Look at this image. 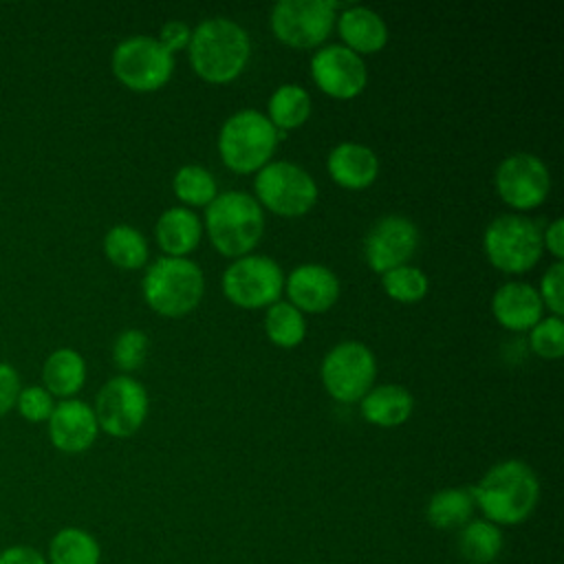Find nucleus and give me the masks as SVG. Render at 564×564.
Wrapping results in <instances>:
<instances>
[{
	"label": "nucleus",
	"instance_id": "obj_1",
	"mask_svg": "<svg viewBox=\"0 0 564 564\" xmlns=\"http://www.w3.org/2000/svg\"><path fill=\"white\" fill-rule=\"evenodd\" d=\"M476 509L496 527H516L531 518L540 500V480L529 463L507 458L491 465L471 487Z\"/></svg>",
	"mask_w": 564,
	"mask_h": 564
},
{
	"label": "nucleus",
	"instance_id": "obj_12",
	"mask_svg": "<svg viewBox=\"0 0 564 564\" xmlns=\"http://www.w3.org/2000/svg\"><path fill=\"white\" fill-rule=\"evenodd\" d=\"M337 2L330 0H280L271 9L273 35L293 48H315L333 31Z\"/></svg>",
	"mask_w": 564,
	"mask_h": 564
},
{
	"label": "nucleus",
	"instance_id": "obj_11",
	"mask_svg": "<svg viewBox=\"0 0 564 564\" xmlns=\"http://www.w3.org/2000/svg\"><path fill=\"white\" fill-rule=\"evenodd\" d=\"M150 399L141 381L130 375L108 379L95 397V416L99 430L115 438H128L141 430L148 419Z\"/></svg>",
	"mask_w": 564,
	"mask_h": 564
},
{
	"label": "nucleus",
	"instance_id": "obj_14",
	"mask_svg": "<svg viewBox=\"0 0 564 564\" xmlns=\"http://www.w3.org/2000/svg\"><path fill=\"white\" fill-rule=\"evenodd\" d=\"M419 247V227L399 214L379 218L364 238V258L368 267L383 275L386 271L408 264Z\"/></svg>",
	"mask_w": 564,
	"mask_h": 564
},
{
	"label": "nucleus",
	"instance_id": "obj_17",
	"mask_svg": "<svg viewBox=\"0 0 564 564\" xmlns=\"http://www.w3.org/2000/svg\"><path fill=\"white\" fill-rule=\"evenodd\" d=\"M289 302L302 313H324L339 297V278L319 262H304L284 278Z\"/></svg>",
	"mask_w": 564,
	"mask_h": 564
},
{
	"label": "nucleus",
	"instance_id": "obj_29",
	"mask_svg": "<svg viewBox=\"0 0 564 564\" xmlns=\"http://www.w3.org/2000/svg\"><path fill=\"white\" fill-rule=\"evenodd\" d=\"M264 333L271 344L280 348H295L306 335L304 313L297 311L291 302L278 300L275 304L267 306Z\"/></svg>",
	"mask_w": 564,
	"mask_h": 564
},
{
	"label": "nucleus",
	"instance_id": "obj_3",
	"mask_svg": "<svg viewBox=\"0 0 564 564\" xmlns=\"http://www.w3.org/2000/svg\"><path fill=\"white\" fill-rule=\"evenodd\" d=\"M205 229L218 253L242 258L260 242L264 234V212L260 203L242 192L229 189L205 207Z\"/></svg>",
	"mask_w": 564,
	"mask_h": 564
},
{
	"label": "nucleus",
	"instance_id": "obj_15",
	"mask_svg": "<svg viewBox=\"0 0 564 564\" xmlns=\"http://www.w3.org/2000/svg\"><path fill=\"white\" fill-rule=\"evenodd\" d=\"M311 77L322 93L335 99H352L368 84L364 57L344 44L317 48L311 57Z\"/></svg>",
	"mask_w": 564,
	"mask_h": 564
},
{
	"label": "nucleus",
	"instance_id": "obj_22",
	"mask_svg": "<svg viewBox=\"0 0 564 564\" xmlns=\"http://www.w3.org/2000/svg\"><path fill=\"white\" fill-rule=\"evenodd\" d=\"M361 416L377 427H399L414 410V397L399 383H383L370 388L361 401Z\"/></svg>",
	"mask_w": 564,
	"mask_h": 564
},
{
	"label": "nucleus",
	"instance_id": "obj_38",
	"mask_svg": "<svg viewBox=\"0 0 564 564\" xmlns=\"http://www.w3.org/2000/svg\"><path fill=\"white\" fill-rule=\"evenodd\" d=\"M0 564H48L44 553L35 546L13 544L0 551Z\"/></svg>",
	"mask_w": 564,
	"mask_h": 564
},
{
	"label": "nucleus",
	"instance_id": "obj_31",
	"mask_svg": "<svg viewBox=\"0 0 564 564\" xmlns=\"http://www.w3.org/2000/svg\"><path fill=\"white\" fill-rule=\"evenodd\" d=\"M381 286L392 300L401 304H414L427 295L430 280L423 269L414 264H401L381 275Z\"/></svg>",
	"mask_w": 564,
	"mask_h": 564
},
{
	"label": "nucleus",
	"instance_id": "obj_35",
	"mask_svg": "<svg viewBox=\"0 0 564 564\" xmlns=\"http://www.w3.org/2000/svg\"><path fill=\"white\" fill-rule=\"evenodd\" d=\"M538 295L542 304L551 311V315L562 317L564 313V262L555 260L546 271L542 273Z\"/></svg>",
	"mask_w": 564,
	"mask_h": 564
},
{
	"label": "nucleus",
	"instance_id": "obj_9",
	"mask_svg": "<svg viewBox=\"0 0 564 564\" xmlns=\"http://www.w3.org/2000/svg\"><path fill=\"white\" fill-rule=\"evenodd\" d=\"M220 284L231 304L240 308H267L280 300L284 273L273 258L247 253L225 269Z\"/></svg>",
	"mask_w": 564,
	"mask_h": 564
},
{
	"label": "nucleus",
	"instance_id": "obj_4",
	"mask_svg": "<svg viewBox=\"0 0 564 564\" xmlns=\"http://www.w3.org/2000/svg\"><path fill=\"white\" fill-rule=\"evenodd\" d=\"M141 291L148 306L159 315L183 317L203 300L205 275L189 258L163 256L148 264Z\"/></svg>",
	"mask_w": 564,
	"mask_h": 564
},
{
	"label": "nucleus",
	"instance_id": "obj_37",
	"mask_svg": "<svg viewBox=\"0 0 564 564\" xmlns=\"http://www.w3.org/2000/svg\"><path fill=\"white\" fill-rule=\"evenodd\" d=\"M20 377L15 368L7 361H0V416L15 408V399L20 392Z\"/></svg>",
	"mask_w": 564,
	"mask_h": 564
},
{
	"label": "nucleus",
	"instance_id": "obj_39",
	"mask_svg": "<svg viewBox=\"0 0 564 564\" xmlns=\"http://www.w3.org/2000/svg\"><path fill=\"white\" fill-rule=\"evenodd\" d=\"M542 247L555 260L564 258V220L562 218H555L546 225V229L542 231Z\"/></svg>",
	"mask_w": 564,
	"mask_h": 564
},
{
	"label": "nucleus",
	"instance_id": "obj_8",
	"mask_svg": "<svg viewBox=\"0 0 564 564\" xmlns=\"http://www.w3.org/2000/svg\"><path fill=\"white\" fill-rule=\"evenodd\" d=\"M115 77L134 93L163 88L174 70V55L152 35H130L112 51Z\"/></svg>",
	"mask_w": 564,
	"mask_h": 564
},
{
	"label": "nucleus",
	"instance_id": "obj_5",
	"mask_svg": "<svg viewBox=\"0 0 564 564\" xmlns=\"http://www.w3.org/2000/svg\"><path fill=\"white\" fill-rule=\"evenodd\" d=\"M278 139L280 132L264 112L245 108L223 121L218 132V154L231 172L251 174L271 161Z\"/></svg>",
	"mask_w": 564,
	"mask_h": 564
},
{
	"label": "nucleus",
	"instance_id": "obj_28",
	"mask_svg": "<svg viewBox=\"0 0 564 564\" xmlns=\"http://www.w3.org/2000/svg\"><path fill=\"white\" fill-rule=\"evenodd\" d=\"M104 253L115 267L134 271L148 262V242L137 227L119 223L106 231Z\"/></svg>",
	"mask_w": 564,
	"mask_h": 564
},
{
	"label": "nucleus",
	"instance_id": "obj_20",
	"mask_svg": "<svg viewBox=\"0 0 564 564\" xmlns=\"http://www.w3.org/2000/svg\"><path fill=\"white\" fill-rule=\"evenodd\" d=\"M337 31L344 40V46L357 55L377 53L388 42V26L383 18L370 7L352 4L337 15Z\"/></svg>",
	"mask_w": 564,
	"mask_h": 564
},
{
	"label": "nucleus",
	"instance_id": "obj_30",
	"mask_svg": "<svg viewBox=\"0 0 564 564\" xmlns=\"http://www.w3.org/2000/svg\"><path fill=\"white\" fill-rule=\"evenodd\" d=\"M174 194L192 207H207L218 196L216 178L203 165H183L176 170L172 181Z\"/></svg>",
	"mask_w": 564,
	"mask_h": 564
},
{
	"label": "nucleus",
	"instance_id": "obj_2",
	"mask_svg": "<svg viewBox=\"0 0 564 564\" xmlns=\"http://www.w3.org/2000/svg\"><path fill=\"white\" fill-rule=\"evenodd\" d=\"M249 55V33L229 18H207L192 29L187 46L189 66L209 84H227L236 79L245 70Z\"/></svg>",
	"mask_w": 564,
	"mask_h": 564
},
{
	"label": "nucleus",
	"instance_id": "obj_16",
	"mask_svg": "<svg viewBox=\"0 0 564 564\" xmlns=\"http://www.w3.org/2000/svg\"><path fill=\"white\" fill-rule=\"evenodd\" d=\"M48 438L64 454H82L97 441L99 425L93 405L79 399H62L48 416Z\"/></svg>",
	"mask_w": 564,
	"mask_h": 564
},
{
	"label": "nucleus",
	"instance_id": "obj_19",
	"mask_svg": "<svg viewBox=\"0 0 564 564\" xmlns=\"http://www.w3.org/2000/svg\"><path fill=\"white\" fill-rule=\"evenodd\" d=\"M330 178L346 189H364L375 183L379 174V159L375 150L357 141L337 143L326 159Z\"/></svg>",
	"mask_w": 564,
	"mask_h": 564
},
{
	"label": "nucleus",
	"instance_id": "obj_34",
	"mask_svg": "<svg viewBox=\"0 0 564 564\" xmlns=\"http://www.w3.org/2000/svg\"><path fill=\"white\" fill-rule=\"evenodd\" d=\"M53 408H55L53 394L44 386L20 388L18 399H15V410L20 412L22 419H26L31 423L48 421V416L53 414Z\"/></svg>",
	"mask_w": 564,
	"mask_h": 564
},
{
	"label": "nucleus",
	"instance_id": "obj_6",
	"mask_svg": "<svg viewBox=\"0 0 564 564\" xmlns=\"http://www.w3.org/2000/svg\"><path fill=\"white\" fill-rule=\"evenodd\" d=\"M482 249L496 269L524 273L542 258V227L522 214L496 216L482 234Z\"/></svg>",
	"mask_w": 564,
	"mask_h": 564
},
{
	"label": "nucleus",
	"instance_id": "obj_21",
	"mask_svg": "<svg viewBox=\"0 0 564 564\" xmlns=\"http://www.w3.org/2000/svg\"><path fill=\"white\" fill-rule=\"evenodd\" d=\"M154 236L165 256L187 258L200 242L203 223L189 207H170L159 216Z\"/></svg>",
	"mask_w": 564,
	"mask_h": 564
},
{
	"label": "nucleus",
	"instance_id": "obj_25",
	"mask_svg": "<svg viewBox=\"0 0 564 564\" xmlns=\"http://www.w3.org/2000/svg\"><path fill=\"white\" fill-rule=\"evenodd\" d=\"M505 538L500 527L485 518H471L458 529L456 549L467 564H491L500 557Z\"/></svg>",
	"mask_w": 564,
	"mask_h": 564
},
{
	"label": "nucleus",
	"instance_id": "obj_32",
	"mask_svg": "<svg viewBox=\"0 0 564 564\" xmlns=\"http://www.w3.org/2000/svg\"><path fill=\"white\" fill-rule=\"evenodd\" d=\"M148 350H150L148 335L141 328H126L117 335L112 344V361L126 375L145 364Z\"/></svg>",
	"mask_w": 564,
	"mask_h": 564
},
{
	"label": "nucleus",
	"instance_id": "obj_18",
	"mask_svg": "<svg viewBox=\"0 0 564 564\" xmlns=\"http://www.w3.org/2000/svg\"><path fill=\"white\" fill-rule=\"evenodd\" d=\"M491 313L507 330H531L544 317V304L527 282H505L491 297Z\"/></svg>",
	"mask_w": 564,
	"mask_h": 564
},
{
	"label": "nucleus",
	"instance_id": "obj_7",
	"mask_svg": "<svg viewBox=\"0 0 564 564\" xmlns=\"http://www.w3.org/2000/svg\"><path fill=\"white\" fill-rule=\"evenodd\" d=\"M253 189L260 207L284 218L304 216L317 203L315 178L291 161H269L256 172Z\"/></svg>",
	"mask_w": 564,
	"mask_h": 564
},
{
	"label": "nucleus",
	"instance_id": "obj_10",
	"mask_svg": "<svg viewBox=\"0 0 564 564\" xmlns=\"http://www.w3.org/2000/svg\"><path fill=\"white\" fill-rule=\"evenodd\" d=\"M319 377L335 401L355 403L372 388L377 359L361 341H339L324 355Z\"/></svg>",
	"mask_w": 564,
	"mask_h": 564
},
{
	"label": "nucleus",
	"instance_id": "obj_13",
	"mask_svg": "<svg viewBox=\"0 0 564 564\" xmlns=\"http://www.w3.org/2000/svg\"><path fill=\"white\" fill-rule=\"evenodd\" d=\"M496 189L513 209H533L551 192V174L544 161L531 152H516L500 161L496 170Z\"/></svg>",
	"mask_w": 564,
	"mask_h": 564
},
{
	"label": "nucleus",
	"instance_id": "obj_26",
	"mask_svg": "<svg viewBox=\"0 0 564 564\" xmlns=\"http://www.w3.org/2000/svg\"><path fill=\"white\" fill-rule=\"evenodd\" d=\"M44 557L48 564H99L101 546L90 531L82 527H62L53 533Z\"/></svg>",
	"mask_w": 564,
	"mask_h": 564
},
{
	"label": "nucleus",
	"instance_id": "obj_24",
	"mask_svg": "<svg viewBox=\"0 0 564 564\" xmlns=\"http://www.w3.org/2000/svg\"><path fill=\"white\" fill-rule=\"evenodd\" d=\"M476 511L471 487H445L430 496L425 518L434 529L458 531L465 527Z\"/></svg>",
	"mask_w": 564,
	"mask_h": 564
},
{
	"label": "nucleus",
	"instance_id": "obj_36",
	"mask_svg": "<svg viewBox=\"0 0 564 564\" xmlns=\"http://www.w3.org/2000/svg\"><path fill=\"white\" fill-rule=\"evenodd\" d=\"M156 40L161 42V46L165 51H170L174 55L176 51H187L189 40H192V29L183 20H170L161 26Z\"/></svg>",
	"mask_w": 564,
	"mask_h": 564
},
{
	"label": "nucleus",
	"instance_id": "obj_23",
	"mask_svg": "<svg viewBox=\"0 0 564 564\" xmlns=\"http://www.w3.org/2000/svg\"><path fill=\"white\" fill-rule=\"evenodd\" d=\"M44 388L59 399H73L86 383V361L75 348L53 350L42 366Z\"/></svg>",
	"mask_w": 564,
	"mask_h": 564
},
{
	"label": "nucleus",
	"instance_id": "obj_27",
	"mask_svg": "<svg viewBox=\"0 0 564 564\" xmlns=\"http://www.w3.org/2000/svg\"><path fill=\"white\" fill-rule=\"evenodd\" d=\"M311 115V95L300 84H282L273 90L267 106V119L278 132L295 130Z\"/></svg>",
	"mask_w": 564,
	"mask_h": 564
},
{
	"label": "nucleus",
	"instance_id": "obj_33",
	"mask_svg": "<svg viewBox=\"0 0 564 564\" xmlns=\"http://www.w3.org/2000/svg\"><path fill=\"white\" fill-rule=\"evenodd\" d=\"M531 350L542 359H560L564 352V322L557 315L542 317L529 330Z\"/></svg>",
	"mask_w": 564,
	"mask_h": 564
}]
</instances>
